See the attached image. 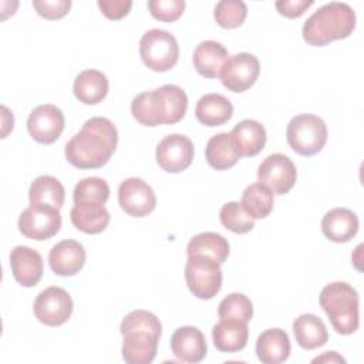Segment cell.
<instances>
[{
	"instance_id": "obj_1",
	"label": "cell",
	"mask_w": 364,
	"mask_h": 364,
	"mask_svg": "<svg viewBox=\"0 0 364 364\" xmlns=\"http://www.w3.org/2000/svg\"><path fill=\"white\" fill-rule=\"evenodd\" d=\"M117 144L115 125L108 118L92 117L65 144V158L78 169H97L111 159Z\"/></svg>"
},
{
	"instance_id": "obj_2",
	"label": "cell",
	"mask_w": 364,
	"mask_h": 364,
	"mask_svg": "<svg viewBox=\"0 0 364 364\" xmlns=\"http://www.w3.org/2000/svg\"><path fill=\"white\" fill-rule=\"evenodd\" d=\"M188 109L186 92L175 84L141 92L132 98V117L145 127L179 122Z\"/></svg>"
},
{
	"instance_id": "obj_3",
	"label": "cell",
	"mask_w": 364,
	"mask_h": 364,
	"mask_svg": "<svg viewBox=\"0 0 364 364\" xmlns=\"http://www.w3.org/2000/svg\"><path fill=\"white\" fill-rule=\"evenodd\" d=\"M122 358L128 364H149L154 361L162 334L159 318L146 310H132L119 326Z\"/></svg>"
},
{
	"instance_id": "obj_4",
	"label": "cell",
	"mask_w": 364,
	"mask_h": 364,
	"mask_svg": "<svg viewBox=\"0 0 364 364\" xmlns=\"http://www.w3.org/2000/svg\"><path fill=\"white\" fill-rule=\"evenodd\" d=\"M355 28V13L350 4L330 1L314 11L303 26L307 44L323 47L334 40L347 38Z\"/></svg>"
},
{
	"instance_id": "obj_5",
	"label": "cell",
	"mask_w": 364,
	"mask_h": 364,
	"mask_svg": "<svg viewBox=\"0 0 364 364\" xmlns=\"http://www.w3.org/2000/svg\"><path fill=\"white\" fill-rule=\"evenodd\" d=\"M318 301L338 334L348 336L358 328V293L351 284L333 282L324 286Z\"/></svg>"
},
{
	"instance_id": "obj_6",
	"label": "cell",
	"mask_w": 364,
	"mask_h": 364,
	"mask_svg": "<svg viewBox=\"0 0 364 364\" xmlns=\"http://www.w3.org/2000/svg\"><path fill=\"white\" fill-rule=\"evenodd\" d=\"M327 125L314 114H299L290 119L286 129L289 146L301 156L318 154L327 142Z\"/></svg>"
},
{
	"instance_id": "obj_7",
	"label": "cell",
	"mask_w": 364,
	"mask_h": 364,
	"mask_svg": "<svg viewBox=\"0 0 364 364\" xmlns=\"http://www.w3.org/2000/svg\"><path fill=\"white\" fill-rule=\"evenodd\" d=\"M142 63L152 71L165 73L173 68L179 58V46L173 34L166 30L152 28L139 40Z\"/></svg>"
},
{
	"instance_id": "obj_8",
	"label": "cell",
	"mask_w": 364,
	"mask_h": 364,
	"mask_svg": "<svg viewBox=\"0 0 364 364\" xmlns=\"http://www.w3.org/2000/svg\"><path fill=\"white\" fill-rule=\"evenodd\" d=\"M185 280L193 296L200 300H210L222 287L223 274L220 264L209 256H188L185 264Z\"/></svg>"
},
{
	"instance_id": "obj_9",
	"label": "cell",
	"mask_w": 364,
	"mask_h": 364,
	"mask_svg": "<svg viewBox=\"0 0 364 364\" xmlns=\"http://www.w3.org/2000/svg\"><path fill=\"white\" fill-rule=\"evenodd\" d=\"M18 230L33 240H47L58 233L61 228L60 209L50 205L34 203L18 216Z\"/></svg>"
},
{
	"instance_id": "obj_10",
	"label": "cell",
	"mask_w": 364,
	"mask_h": 364,
	"mask_svg": "<svg viewBox=\"0 0 364 364\" xmlns=\"http://www.w3.org/2000/svg\"><path fill=\"white\" fill-rule=\"evenodd\" d=\"M33 311L36 318L46 326H63L71 317L73 299L63 287L50 286L37 294Z\"/></svg>"
},
{
	"instance_id": "obj_11",
	"label": "cell",
	"mask_w": 364,
	"mask_h": 364,
	"mask_svg": "<svg viewBox=\"0 0 364 364\" xmlns=\"http://www.w3.org/2000/svg\"><path fill=\"white\" fill-rule=\"evenodd\" d=\"M257 179L260 183L266 185L273 195H284L294 186L297 169L289 156L272 154L259 165Z\"/></svg>"
},
{
	"instance_id": "obj_12",
	"label": "cell",
	"mask_w": 364,
	"mask_h": 364,
	"mask_svg": "<svg viewBox=\"0 0 364 364\" xmlns=\"http://www.w3.org/2000/svg\"><path fill=\"white\" fill-rule=\"evenodd\" d=\"M260 73V63L256 55L250 53H237L230 55L222 71L220 81L232 92H243L250 88Z\"/></svg>"
},
{
	"instance_id": "obj_13",
	"label": "cell",
	"mask_w": 364,
	"mask_h": 364,
	"mask_svg": "<svg viewBox=\"0 0 364 364\" xmlns=\"http://www.w3.org/2000/svg\"><path fill=\"white\" fill-rule=\"evenodd\" d=\"M195 148L192 141L181 134H171L162 138L156 146V162L169 173H179L189 168L193 161Z\"/></svg>"
},
{
	"instance_id": "obj_14",
	"label": "cell",
	"mask_w": 364,
	"mask_h": 364,
	"mask_svg": "<svg viewBox=\"0 0 364 364\" xmlns=\"http://www.w3.org/2000/svg\"><path fill=\"white\" fill-rule=\"evenodd\" d=\"M118 203L121 209L134 218L149 215L156 206L154 189L141 178H128L118 188Z\"/></svg>"
},
{
	"instance_id": "obj_15",
	"label": "cell",
	"mask_w": 364,
	"mask_h": 364,
	"mask_svg": "<svg viewBox=\"0 0 364 364\" xmlns=\"http://www.w3.org/2000/svg\"><path fill=\"white\" fill-rule=\"evenodd\" d=\"M64 114L53 104L36 107L27 118V129L30 136L38 144L50 145L55 142L64 131Z\"/></svg>"
},
{
	"instance_id": "obj_16",
	"label": "cell",
	"mask_w": 364,
	"mask_h": 364,
	"mask_svg": "<svg viewBox=\"0 0 364 364\" xmlns=\"http://www.w3.org/2000/svg\"><path fill=\"white\" fill-rule=\"evenodd\" d=\"M10 267L14 280L23 287L36 286L43 276L41 255L28 246H16L10 252Z\"/></svg>"
},
{
	"instance_id": "obj_17",
	"label": "cell",
	"mask_w": 364,
	"mask_h": 364,
	"mask_svg": "<svg viewBox=\"0 0 364 364\" xmlns=\"http://www.w3.org/2000/svg\"><path fill=\"white\" fill-rule=\"evenodd\" d=\"M173 355L183 363H200L208 353L203 333L193 326L178 327L171 337Z\"/></svg>"
},
{
	"instance_id": "obj_18",
	"label": "cell",
	"mask_w": 364,
	"mask_h": 364,
	"mask_svg": "<svg viewBox=\"0 0 364 364\" xmlns=\"http://www.w3.org/2000/svg\"><path fill=\"white\" fill-rule=\"evenodd\" d=\"M85 263L84 246L73 239H65L54 245L48 255L50 269L57 276H74Z\"/></svg>"
},
{
	"instance_id": "obj_19",
	"label": "cell",
	"mask_w": 364,
	"mask_h": 364,
	"mask_svg": "<svg viewBox=\"0 0 364 364\" xmlns=\"http://www.w3.org/2000/svg\"><path fill=\"white\" fill-rule=\"evenodd\" d=\"M236 154L242 156L257 155L266 144V129L256 119H243L229 132Z\"/></svg>"
},
{
	"instance_id": "obj_20",
	"label": "cell",
	"mask_w": 364,
	"mask_h": 364,
	"mask_svg": "<svg viewBox=\"0 0 364 364\" xmlns=\"http://www.w3.org/2000/svg\"><path fill=\"white\" fill-rule=\"evenodd\" d=\"M323 235L336 243L351 240L358 232V218L347 208H334L321 219Z\"/></svg>"
},
{
	"instance_id": "obj_21",
	"label": "cell",
	"mask_w": 364,
	"mask_h": 364,
	"mask_svg": "<svg viewBox=\"0 0 364 364\" xmlns=\"http://www.w3.org/2000/svg\"><path fill=\"white\" fill-rule=\"evenodd\" d=\"M212 338L215 347L222 353L240 351L247 344V323L237 318H220L212 328Z\"/></svg>"
},
{
	"instance_id": "obj_22",
	"label": "cell",
	"mask_w": 364,
	"mask_h": 364,
	"mask_svg": "<svg viewBox=\"0 0 364 364\" xmlns=\"http://www.w3.org/2000/svg\"><path fill=\"white\" fill-rule=\"evenodd\" d=\"M229 58L228 50L219 41L205 40L193 50L192 61L198 74L205 78H216Z\"/></svg>"
},
{
	"instance_id": "obj_23",
	"label": "cell",
	"mask_w": 364,
	"mask_h": 364,
	"mask_svg": "<svg viewBox=\"0 0 364 364\" xmlns=\"http://www.w3.org/2000/svg\"><path fill=\"white\" fill-rule=\"evenodd\" d=\"M290 338L282 328L264 330L256 340V355L263 364H280L290 355Z\"/></svg>"
},
{
	"instance_id": "obj_24",
	"label": "cell",
	"mask_w": 364,
	"mask_h": 364,
	"mask_svg": "<svg viewBox=\"0 0 364 364\" xmlns=\"http://www.w3.org/2000/svg\"><path fill=\"white\" fill-rule=\"evenodd\" d=\"M195 115L202 125L219 127L232 118L233 105L220 94H205L199 98L195 107Z\"/></svg>"
},
{
	"instance_id": "obj_25",
	"label": "cell",
	"mask_w": 364,
	"mask_h": 364,
	"mask_svg": "<svg viewBox=\"0 0 364 364\" xmlns=\"http://www.w3.org/2000/svg\"><path fill=\"white\" fill-rule=\"evenodd\" d=\"M70 218L74 228L87 235L101 233L111 220L107 208L98 203H75L70 212Z\"/></svg>"
},
{
	"instance_id": "obj_26",
	"label": "cell",
	"mask_w": 364,
	"mask_h": 364,
	"mask_svg": "<svg viewBox=\"0 0 364 364\" xmlns=\"http://www.w3.org/2000/svg\"><path fill=\"white\" fill-rule=\"evenodd\" d=\"M73 91L80 102L95 105L107 97L108 78L98 70H84L75 77Z\"/></svg>"
},
{
	"instance_id": "obj_27",
	"label": "cell",
	"mask_w": 364,
	"mask_h": 364,
	"mask_svg": "<svg viewBox=\"0 0 364 364\" xmlns=\"http://www.w3.org/2000/svg\"><path fill=\"white\" fill-rule=\"evenodd\" d=\"M293 333L297 344L304 350L321 347L328 340L324 321L314 314H301L293 321Z\"/></svg>"
},
{
	"instance_id": "obj_28",
	"label": "cell",
	"mask_w": 364,
	"mask_h": 364,
	"mask_svg": "<svg viewBox=\"0 0 364 364\" xmlns=\"http://www.w3.org/2000/svg\"><path fill=\"white\" fill-rule=\"evenodd\" d=\"M205 158L208 164L216 171H225L237 164L240 156L236 154L230 135L228 132H220L213 135L205 148Z\"/></svg>"
},
{
	"instance_id": "obj_29",
	"label": "cell",
	"mask_w": 364,
	"mask_h": 364,
	"mask_svg": "<svg viewBox=\"0 0 364 364\" xmlns=\"http://www.w3.org/2000/svg\"><path fill=\"white\" fill-rule=\"evenodd\" d=\"M30 205L43 203L60 209L64 205L65 191L63 183L50 175H41L36 178L28 189Z\"/></svg>"
},
{
	"instance_id": "obj_30",
	"label": "cell",
	"mask_w": 364,
	"mask_h": 364,
	"mask_svg": "<svg viewBox=\"0 0 364 364\" xmlns=\"http://www.w3.org/2000/svg\"><path fill=\"white\" fill-rule=\"evenodd\" d=\"M188 256L203 255L215 259L219 264H223L229 256L228 240L215 232H202L195 235L186 247Z\"/></svg>"
},
{
	"instance_id": "obj_31",
	"label": "cell",
	"mask_w": 364,
	"mask_h": 364,
	"mask_svg": "<svg viewBox=\"0 0 364 364\" xmlns=\"http://www.w3.org/2000/svg\"><path fill=\"white\" fill-rule=\"evenodd\" d=\"M240 205L253 219H264L273 210V192L260 182L252 183L243 191Z\"/></svg>"
},
{
	"instance_id": "obj_32",
	"label": "cell",
	"mask_w": 364,
	"mask_h": 364,
	"mask_svg": "<svg viewBox=\"0 0 364 364\" xmlns=\"http://www.w3.org/2000/svg\"><path fill=\"white\" fill-rule=\"evenodd\" d=\"M109 198V186L107 181L98 176H90L81 179L73 192L75 203H98L104 205Z\"/></svg>"
},
{
	"instance_id": "obj_33",
	"label": "cell",
	"mask_w": 364,
	"mask_h": 364,
	"mask_svg": "<svg viewBox=\"0 0 364 364\" xmlns=\"http://www.w3.org/2000/svg\"><path fill=\"white\" fill-rule=\"evenodd\" d=\"M220 223L230 232L243 235L255 228V219L243 209L239 202H228L219 212Z\"/></svg>"
},
{
	"instance_id": "obj_34",
	"label": "cell",
	"mask_w": 364,
	"mask_h": 364,
	"mask_svg": "<svg viewBox=\"0 0 364 364\" xmlns=\"http://www.w3.org/2000/svg\"><path fill=\"white\" fill-rule=\"evenodd\" d=\"M213 16L220 27L236 28L245 23L247 7L242 0H222L216 3Z\"/></svg>"
},
{
	"instance_id": "obj_35",
	"label": "cell",
	"mask_w": 364,
	"mask_h": 364,
	"mask_svg": "<svg viewBox=\"0 0 364 364\" xmlns=\"http://www.w3.org/2000/svg\"><path fill=\"white\" fill-rule=\"evenodd\" d=\"M218 314L220 318H237L249 323L253 317V304L247 296L230 293L219 303Z\"/></svg>"
},
{
	"instance_id": "obj_36",
	"label": "cell",
	"mask_w": 364,
	"mask_h": 364,
	"mask_svg": "<svg viewBox=\"0 0 364 364\" xmlns=\"http://www.w3.org/2000/svg\"><path fill=\"white\" fill-rule=\"evenodd\" d=\"M148 10L154 18L159 21L172 23L182 16L185 10V1L183 0H149Z\"/></svg>"
},
{
	"instance_id": "obj_37",
	"label": "cell",
	"mask_w": 364,
	"mask_h": 364,
	"mask_svg": "<svg viewBox=\"0 0 364 364\" xmlns=\"http://www.w3.org/2000/svg\"><path fill=\"white\" fill-rule=\"evenodd\" d=\"M37 14L47 20H58L71 9V0H33Z\"/></svg>"
},
{
	"instance_id": "obj_38",
	"label": "cell",
	"mask_w": 364,
	"mask_h": 364,
	"mask_svg": "<svg viewBox=\"0 0 364 364\" xmlns=\"http://www.w3.org/2000/svg\"><path fill=\"white\" fill-rule=\"evenodd\" d=\"M97 4L101 13L109 20L124 18L132 7L131 0H98Z\"/></svg>"
},
{
	"instance_id": "obj_39",
	"label": "cell",
	"mask_w": 364,
	"mask_h": 364,
	"mask_svg": "<svg viewBox=\"0 0 364 364\" xmlns=\"http://www.w3.org/2000/svg\"><path fill=\"white\" fill-rule=\"evenodd\" d=\"M313 0H277L274 6L282 16L296 18L300 17L310 6H313Z\"/></svg>"
},
{
	"instance_id": "obj_40",
	"label": "cell",
	"mask_w": 364,
	"mask_h": 364,
	"mask_svg": "<svg viewBox=\"0 0 364 364\" xmlns=\"http://www.w3.org/2000/svg\"><path fill=\"white\" fill-rule=\"evenodd\" d=\"M346 363V360L336 351H326L323 355L313 358V363Z\"/></svg>"
}]
</instances>
